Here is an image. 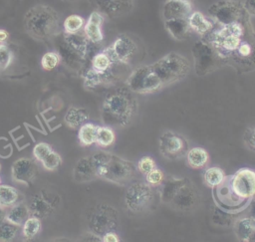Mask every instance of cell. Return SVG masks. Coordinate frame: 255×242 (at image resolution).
<instances>
[{
	"label": "cell",
	"instance_id": "obj_1",
	"mask_svg": "<svg viewBox=\"0 0 255 242\" xmlns=\"http://www.w3.org/2000/svg\"><path fill=\"white\" fill-rule=\"evenodd\" d=\"M136 101L126 89L108 95L102 105L103 121L109 125L127 126L136 113Z\"/></svg>",
	"mask_w": 255,
	"mask_h": 242
},
{
	"label": "cell",
	"instance_id": "obj_2",
	"mask_svg": "<svg viewBox=\"0 0 255 242\" xmlns=\"http://www.w3.org/2000/svg\"><path fill=\"white\" fill-rule=\"evenodd\" d=\"M97 177L120 185H125L135 175L134 164L113 153L99 151L92 155Z\"/></svg>",
	"mask_w": 255,
	"mask_h": 242
},
{
	"label": "cell",
	"instance_id": "obj_3",
	"mask_svg": "<svg viewBox=\"0 0 255 242\" xmlns=\"http://www.w3.org/2000/svg\"><path fill=\"white\" fill-rule=\"evenodd\" d=\"M27 33L36 40L46 41L59 34L60 17L51 7L37 5L30 8L24 17Z\"/></svg>",
	"mask_w": 255,
	"mask_h": 242
},
{
	"label": "cell",
	"instance_id": "obj_4",
	"mask_svg": "<svg viewBox=\"0 0 255 242\" xmlns=\"http://www.w3.org/2000/svg\"><path fill=\"white\" fill-rule=\"evenodd\" d=\"M161 184V200L172 208L189 211L197 206L199 194L189 179L168 177Z\"/></svg>",
	"mask_w": 255,
	"mask_h": 242
},
{
	"label": "cell",
	"instance_id": "obj_5",
	"mask_svg": "<svg viewBox=\"0 0 255 242\" xmlns=\"http://www.w3.org/2000/svg\"><path fill=\"white\" fill-rule=\"evenodd\" d=\"M150 66L163 87L184 79L190 71L189 61L175 52L164 55Z\"/></svg>",
	"mask_w": 255,
	"mask_h": 242
},
{
	"label": "cell",
	"instance_id": "obj_6",
	"mask_svg": "<svg viewBox=\"0 0 255 242\" xmlns=\"http://www.w3.org/2000/svg\"><path fill=\"white\" fill-rule=\"evenodd\" d=\"M89 40L85 35L64 33L58 44L59 54L71 68L81 67L88 54Z\"/></svg>",
	"mask_w": 255,
	"mask_h": 242
},
{
	"label": "cell",
	"instance_id": "obj_7",
	"mask_svg": "<svg viewBox=\"0 0 255 242\" xmlns=\"http://www.w3.org/2000/svg\"><path fill=\"white\" fill-rule=\"evenodd\" d=\"M244 28L240 22L223 25L211 35V45L224 58L225 53L235 52L242 41Z\"/></svg>",
	"mask_w": 255,
	"mask_h": 242
},
{
	"label": "cell",
	"instance_id": "obj_8",
	"mask_svg": "<svg viewBox=\"0 0 255 242\" xmlns=\"http://www.w3.org/2000/svg\"><path fill=\"white\" fill-rule=\"evenodd\" d=\"M127 86L132 93L142 95L154 93L163 88L150 65H144L134 69L127 80Z\"/></svg>",
	"mask_w": 255,
	"mask_h": 242
},
{
	"label": "cell",
	"instance_id": "obj_9",
	"mask_svg": "<svg viewBox=\"0 0 255 242\" xmlns=\"http://www.w3.org/2000/svg\"><path fill=\"white\" fill-rule=\"evenodd\" d=\"M118 221V211L111 205L104 203L92 208L89 214L91 231L101 237L109 231H115Z\"/></svg>",
	"mask_w": 255,
	"mask_h": 242
},
{
	"label": "cell",
	"instance_id": "obj_10",
	"mask_svg": "<svg viewBox=\"0 0 255 242\" xmlns=\"http://www.w3.org/2000/svg\"><path fill=\"white\" fill-rule=\"evenodd\" d=\"M195 71L198 76L206 75L214 71L222 62L223 57L211 45L204 42H197L192 48Z\"/></svg>",
	"mask_w": 255,
	"mask_h": 242
},
{
	"label": "cell",
	"instance_id": "obj_11",
	"mask_svg": "<svg viewBox=\"0 0 255 242\" xmlns=\"http://www.w3.org/2000/svg\"><path fill=\"white\" fill-rule=\"evenodd\" d=\"M153 201V191L149 184L134 182L128 186L125 194V204L133 213L146 211Z\"/></svg>",
	"mask_w": 255,
	"mask_h": 242
},
{
	"label": "cell",
	"instance_id": "obj_12",
	"mask_svg": "<svg viewBox=\"0 0 255 242\" xmlns=\"http://www.w3.org/2000/svg\"><path fill=\"white\" fill-rule=\"evenodd\" d=\"M245 11L241 3L231 0L218 1L208 8L209 14L222 26L240 22Z\"/></svg>",
	"mask_w": 255,
	"mask_h": 242
},
{
	"label": "cell",
	"instance_id": "obj_13",
	"mask_svg": "<svg viewBox=\"0 0 255 242\" xmlns=\"http://www.w3.org/2000/svg\"><path fill=\"white\" fill-rule=\"evenodd\" d=\"M232 190L240 198L250 201L255 196V171L250 168H241L230 175Z\"/></svg>",
	"mask_w": 255,
	"mask_h": 242
},
{
	"label": "cell",
	"instance_id": "obj_14",
	"mask_svg": "<svg viewBox=\"0 0 255 242\" xmlns=\"http://www.w3.org/2000/svg\"><path fill=\"white\" fill-rule=\"evenodd\" d=\"M160 153L169 159H175L187 153V141L173 131L167 130L160 134L158 139Z\"/></svg>",
	"mask_w": 255,
	"mask_h": 242
},
{
	"label": "cell",
	"instance_id": "obj_15",
	"mask_svg": "<svg viewBox=\"0 0 255 242\" xmlns=\"http://www.w3.org/2000/svg\"><path fill=\"white\" fill-rule=\"evenodd\" d=\"M214 188L216 200L219 206L225 210L236 209L249 202L237 196L235 192L232 190L230 185V176L225 177L224 180Z\"/></svg>",
	"mask_w": 255,
	"mask_h": 242
},
{
	"label": "cell",
	"instance_id": "obj_16",
	"mask_svg": "<svg viewBox=\"0 0 255 242\" xmlns=\"http://www.w3.org/2000/svg\"><path fill=\"white\" fill-rule=\"evenodd\" d=\"M107 50L117 63L127 64L137 51V46L128 36L121 35Z\"/></svg>",
	"mask_w": 255,
	"mask_h": 242
},
{
	"label": "cell",
	"instance_id": "obj_17",
	"mask_svg": "<svg viewBox=\"0 0 255 242\" xmlns=\"http://www.w3.org/2000/svg\"><path fill=\"white\" fill-rule=\"evenodd\" d=\"M97 10L110 18H117L132 10L133 0H90Z\"/></svg>",
	"mask_w": 255,
	"mask_h": 242
},
{
	"label": "cell",
	"instance_id": "obj_18",
	"mask_svg": "<svg viewBox=\"0 0 255 242\" xmlns=\"http://www.w3.org/2000/svg\"><path fill=\"white\" fill-rule=\"evenodd\" d=\"M37 164L34 160L21 157L15 160L12 164V178L19 183L30 184L37 175Z\"/></svg>",
	"mask_w": 255,
	"mask_h": 242
},
{
	"label": "cell",
	"instance_id": "obj_19",
	"mask_svg": "<svg viewBox=\"0 0 255 242\" xmlns=\"http://www.w3.org/2000/svg\"><path fill=\"white\" fill-rule=\"evenodd\" d=\"M193 12L191 0H165L162 6L164 20L174 18H187Z\"/></svg>",
	"mask_w": 255,
	"mask_h": 242
},
{
	"label": "cell",
	"instance_id": "obj_20",
	"mask_svg": "<svg viewBox=\"0 0 255 242\" xmlns=\"http://www.w3.org/2000/svg\"><path fill=\"white\" fill-rule=\"evenodd\" d=\"M104 16L99 11H94L89 16L88 21L84 25V35L89 42L98 44L103 41L104 35L102 32V25Z\"/></svg>",
	"mask_w": 255,
	"mask_h": 242
},
{
	"label": "cell",
	"instance_id": "obj_21",
	"mask_svg": "<svg viewBox=\"0 0 255 242\" xmlns=\"http://www.w3.org/2000/svg\"><path fill=\"white\" fill-rule=\"evenodd\" d=\"M117 63L111 54L105 49L103 52L96 54L91 62V69L101 78L102 83L108 79V75L112 71V66Z\"/></svg>",
	"mask_w": 255,
	"mask_h": 242
},
{
	"label": "cell",
	"instance_id": "obj_22",
	"mask_svg": "<svg viewBox=\"0 0 255 242\" xmlns=\"http://www.w3.org/2000/svg\"><path fill=\"white\" fill-rule=\"evenodd\" d=\"M75 179L79 182H88L97 177L96 166L92 155L80 159L74 169Z\"/></svg>",
	"mask_w": 255,
	"mask_h": 242
},
{
	"label": "cell",
	"instance_id": "obj_23",
	"mask_svg": "<svg viewBox=\"0 0 255 242\" xmlns=\"http://www.w3.org/2000/svg\"><path fill=\"white\" fill-rule=\"evenodd\" d=\"M164 27L170 36L175 40H183L191 31L187 18H174L164 20Z\"/></svg>",
	"mask_w": 255,
	"mask_h": 242
},
{
	"label": "cell",
	"instance_id": "obj_24",
	"mask_svg": "<svg viewBox=\"0 0 255 242\" xmlns=\"http://www.w3.org/2000/svg\"><path fill=\"white\" fill-rule=\"evenodd\" d=\"M29 207L25 203H15L14 205L10 206L6 211L5 220L17 226H21L24 221L29 217Z\"/></svg>",
	"mask_w": 255,
	"mask_h": 242
},
{
	"label": "cell",
	"instance_id": "obj_25",
	"mask_svg": "<svg viewBox=\"0 0 255 242\" xmlns=\"http://www.w3.org/2000/svg\"><path fill=\"white\" fill-rule=\"evenodd\" d=\"M187 21L191 31H194L199 35L208 33L212 28V22L199 11L192 12L187 17Z\"/></svg>",
	"mask_w": 255,
	"mask_h": 242
},
{
	"label": "cell",
	"instance_id": "obj_26",
	"mask_svg": "<svg viewBox=\"0 0 255 242\" xmlns=\"http://www.w3.org/2000/svg\"><path fill=\"white\" fill-rule=\"evenodd\" d=\"M88 120H89L88 111L86 109L77 108V107L69 108L64 118L65 123L71 128L80 127Z\"/></svg>",
	"mask_w": 255,
	"mask_h": 242
},
{
	"label": "cell",
	"instance_id": "obj_27",
	"mask_svg": "<svg viewBox=\"0 0 255 242\" xmlns=\"http://www.w3.org/2000/svg\"><path fill=\"white\" fill-rule=\"evenodd\" d=\"M233 228L236 237L241 241H247L255 229V220L250 216L236 219L233 223Z\"/></svg>",
	"mask_w": 255,
	"mask_h": 242
},
{
	"label": "cell",
	"instance_id": "obj_28",
	"mask_svg": "<svg viewBox=\"0 0 255 242\" xmlns=\"http://www.w3.org/2000/svg\"><path fill=\"white\" fill-rule=\"evenodd\" d=\"M186 157L188 165L195 169L203 168L209 161V154L202 147L190 148L186 153Z\"/></svg>",
	"mask_w": 255,
	"mask_h": 242
},
{
	"label": "cell",
	"instance_id": "obj_29",
	"mask_svg": "<svg viewBox=\"0 0 255 242\" xmlns=\"http://www.w3.org/2000/svg\"><path fill=\"white\" fill-rule=\"evenodd\" d=\"M99 125L92 122L83 123L78 131V137L82 145L89 146L96 142Z\"/></svg>",
	"mask_w": 255,
	"mask_h": 242
},
{
	"label": "cell",
	"instance_id": "obj_30",
	"mask_svg": "<svg viewBox=\"0 0 255 242\" xmlns=\"http://www.w3.org/2000/svg\"><path fill=\"white\" fill-rule=\"evenodd\" d=\"M19 199V193L14 186L8 184H0V206L3 208H9L17 203Z\"/></svg>",
	"mask_w": 255,
	"mask_h": 242
},
{
	"label": "cell",
	"instance_id": "obj_31",
	"mask_svg": "<svg viewBox=\"0 0 255 242\" xmlns=\"http://www.w3.org/2000/svg\"><path fill=\"white\" fill-rule=\"evenodd\" d=\"M235 220L236 219L232 213L226 211L220 206L214 207L211 215V221L213 224L218 226H231Z\"/></svg>",
	"mask_w": 255,
	"mask_h": 242
},
{
	"label": "cell",
	"instance_id": "obj_32",
	"mask_svg": "<svg viewBox=\"0 0 255 242\" xmlns=\"http://www.w3.org/2000/svg\"><path fill=\"white\" fill-rule=\"evenodd\" d=\"M29 210L33 213V216L42 218L49 215L52 210V206L47 200L44 199V197L36 196L33 201H31V206Z\"/></svg>",
	"mask_w": 255,
	"mask_h": 242
},
{
	"label": "cell",
	"instance_id": "obj_33",
	"mask_svg": "<svg viewBox=\"0 0 255 242\" xmlns=\"http://www.w3.org/2000/svg\"><path fill=\"white\" fill-rule=\"evenodd\" d=\"M41 230V221L36 216H29L22 224V234L26 239H33Z\"/></svg>",
	"mask_w": 255,
	"mask_h": 242
},
{
	"label": "cell",
	"instance_id": "obj_34",
	"mask_svg": "<svg viewBox=\"0 0 255 242\" xmlns=\"http://www.w3.org/2000/svg\"><path fill=\"white\" fill-rule=\"evenodd\" d=\"M225 177L226 176L223 170L217 166H211L207 168L203 175L205 183L210 187H215L219 185L224 180Z\"/></svg>",
	"mask_w": 255,
	"mask_h": 242
},
{
	"label": "cell",
	"instance_id": "obj_35",
	"mask_svg": "<svg viewBox=\"0 0 255 242\" xmlns=\"http://www.w3.org/2000/svg\"><path fill=\"white\" fill-rule=\"evenodd\" d=\"M116 134L110 126H99L96 143L101 147H108L115 142Z\"/></svg>",
	"mask_w": 255,
	"mask_h": 242
},
{
	"label": "cell",
	"instance_id": "obj_36",
	"mask_svg": "<svg viewBox=\"0 0 255 242\" xmlns=\"http://www.w3.org/2000/svg\"><path fill=\"white\" fill-rule=\"evenodd\" d=\"M19 227L6 220L0 223V241L8 242L14 240L19 232Z\"/></svg>",
	"mask_w": 255,
	"mask_h": 242
},
{
	"label": "cell",
	"instance_id": "obj_37",
	"mask_svg": "<svg viewBox=\"0 0 255 242\" xmlns=\"http://www.w3.org/2000/svg\"><path fill=\"white\" fill-rule=\"evenodd\" d=\"M84 19L76 14L68 16L63 24L64 32L67 34H75L78 33L84 26Z\"/></svg>",
	"mask_w": 255,
	"mask_h": 242
},
{
	"label": "cell",
	"instance_id": "obj_38",
	"mask_svg": "<svg viewBox=\"0 0 255 242\" xmlns=\"http://www.w3.org/2000/svg\"><path fill=\"white\" fill-rule=\"evenodd\" d=\"M41 163L43 165V167L47 170L50 171H54L56 170L62 163V157L61 155L55 151L54 149H52L42 160Z\"/></svg>",
	"mask_w": 255,
	"mask_h": 242
},
{
	"label": "cell",
	"instance_id": "obj_39",
	"mask_svg": "<svg viewBox=\"0 0 255 242\" xmlns=\"http://www.w3.org/2000/svg\"><path fill=\"white\" fill-rule=\"evenodd\" d=\"M61 62V56L58 52H47L43 55L41 59V66L46 71H51L55 69Z\"/></svg>",
	"mask_w": 255,
	"mask_h": 242
},
{
	"label": "cell",
	"instance_id": "obj_40",
	"mask_svg": "<svg viewBox=\"0 0 255 242\" xmlns=\"http://www.w3.org/2000/svg\"><path fill=\"white\" fill-rule=\"evenodd\" d=\"M13 61V53L11 49L4 43L0 44V74L4 73Z\"/></svg>",
	"mask_w": 255,
	"mask_h": 242
},
{
	"label": "cell",
	"instance_id": "obj_41",
	"mask_svg": "<svg viewBox=\"0 0 255 242\" xmlns=\"http://www.w3.org/2000/svg\"><path fill=\"white\" fill-rule=\"evenodd\" d=\"M145 175H146L145 176L146 183L149 184L150 186H158L162 183V181L164 179L163 172L160 169H158L157 167H154L149 172H147Z\"/></svg>",
	"mask_w": 255,
	"mask_h": 242
},
{
	"label": "cell",
	"instance_id": "obj_42",
	"mask_svg": "<svg viewBox=\"0 0 255 242\" xmlns=\"http://www.w3.org/2000/svg\"><path fill=\"white\" fill-rule=\"evenodd\" d=\"M52 146L47 142H38L34 148H33V156L36 158V160L40 161L52 150Z\"/></svg>",
	"mask_w": 255,
	"mask_h": 242
},
{
	"label": "cell",
	"instance_id": "obj_43",
	"mask_svg": "<svg viewBox=\"0 0 255 242\" xmlns=\"http://www.w3.org/2000/svg\"><path fill=\"white\" fill-rule=\"evenodd\" d=\"M154 167H156V164L151 156H142L137 162V169L142 174H146Z\"/></svg>",
	"mask_w": 255,
	"mask_h": 242
},
{
	"label": "cell",
	"instance_id": "obj_44",
	"mask_svg": "<svg viewBox=\"0 0 255 242\" xmlns=\"http://www.w3.org/2000/svg\"><path fill=\"white\" fill-rule=\"evenodd\" d=\"M243 140L249 148L255 150V125L250 126L245 130Z\"/></svg>",
	"mask_w": 255,
	"mask_h": 242
},
{
	"label": "cell",
	"instance_id": "obj_45",
	"mask_svg": "<svg viewBox=\"0 0 255 242\" xmlns=\"http://www.w3.org/2000/svg\"><path fill=\"white\" fill-rule=\"evenodd\" d=\"M235 53H237V54H238L240 57H242V58H247V57H249V56L251 55V53H252L251 45H250L248 42L242 40V41L240 42L238 48L236 49Z\"/></svg>",
	"mask_w": 255,
	"mask_h": 242
},
{
	"label": "cell",
	"instance_id": "obj_46",
	"mask_svg": "<svg viewBox=\"0 0 255 242\" xmlns=\"http://www.w3.org/2000/svg\"><path fill=\"white\" fill-rule=\"evenodd\" d=\"M102 241H104V242H119L120 238L116 234L115 231H109L102 236Z\"/></svg>",
	"mask_w": 255,
	"mask_h": 242
},
{
	"label": "cell",
	"instance_id": "obj_47",
	"mask_svg": "<svg viewBox=\"0 0 255 242\" xmlns=\"http://www.w3.org/2000/svg\"><path fill=\"white\" fill-rule=\"evenodd\" d=\"M243 6L249 14L255 16V0H245Z\"/></svg>",
	"mask_w": 255,
	"mask_h": 242
},
{
	"label": "cell",
	"instance_id": "obj_48",
	"mask_svg": "<svg viewBox=\"0 0 255 242\" xmlns=\"http://www.w3.org/2000/svg\"><path fill=\"white\" fill-rule=\"evenodd\" d=\"M248 216L253 218L255 220V199L250 200L249 209H248Z\"/></svg>",
	"mask_w": 255,
	"mask_h": 242
},
{
	"label": "cell",
	"instance_id": "obj_49",
	"mask_svg": "<svg viewBox=\"0 0 255 242\" xmlns=\"http://www.w3.org/2000/svg\"><path fill=\"white\" fill-rule=\"evenodd\" d=\"M8 32L4 29H0V44L6 42V40L8 39Z\"/></svg>",
	"mask_w": 255,
	"mask_h": 242
},
{
	"label": "cell",
	"instance_id": "obj_50",
	"mask_svg": "<svg viewBox=\"0 0 255 242\" xmlns=\"http://www.w3.org/2000/svg\"><path fill=\"white\" fill-rule=\"evenodd\" d=\"M5 215H6L5 208H3V207L0 206V223L5 220Z\"/></svg>",
	"mask_w": 255,
	"mask_h": 242
},
{
	"label": "cell",
	"instance_id": "obj_51",
	"mask_svg": "<svg viewBox=\"0 0 255 242\" xmlns=\"http://www.w3.org/2000/svg\"><path fill=\"white\" fill-rule=\"evenodd\" d=\"M248 242H255V229L251 233V235H250V237L248 239Z\"/></svg>",
	"mask_w": 255,
	"mask_h": 242
},
{
	"label": "cell",
	"instance_id": "obj_52",
	"mask_svg": "<svg viewBox=\"0 0 255 242\" xmlns=\"http://www.w3.org/2000/svg\"><path fill=\"white\" fill-rule=\"evenodd\" d=\"M0 184H1V178H0Z\"/></svg>",
	"mask_w": 255,
	"mask_h": 242
},
{
	"label": "cell",
	"instance_id": "obj_53",
	"mask_svg": "<svg viewBox=\"0 0 255 242\" xmlns=\"http://www.w3.org/2000/svg\"><path fill=\"white\" fill-rule=\"evenodd\" d=\"M0 168H1V165H0Z\"/></svg>",
	"mask_w": 255,
	"mask_h": 242
}]
</instances>
